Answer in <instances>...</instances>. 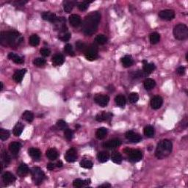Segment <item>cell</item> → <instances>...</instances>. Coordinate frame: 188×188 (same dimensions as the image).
Here are the masks:
<instances>
[{
    "instance_id": "cell-1",
    "label": "cell",
    "mask_w": 188,
    "mask_h": 188,
    "mask_svg": "<svg viewBox=\"0 0 188 188\" xmlns=\"http://www.w3.org/2000/svg\"><path fill=\"white\" fill-rule=\"evenodd\" d=\"M101 20V14L98 11L92 12L85 17L83 23V31L85 35L91 36L96 32L99 27Z\"/></svg>"
},
{
    "instance_id": "cell-2",
    "label": "cell",
    "mask_w": 188,
    "mask_h": 188,
    "mask_svg": "<svg viewBox=\"0 0 188 188\" xmlns=\"http://www.w3.org/2000/svg\"><path fill=\"white\" fill-rule=\"evenodd\" d=\"M24 41V37L18 32H2L0 34V43L4 47L16 48L19 47Z\"/></svg>"
},
{
    "instance_id": "cell-3",
    "label": "cell",
    "mask_w": 188,
    "mask_h": 188,
    "mask_svg": "<svg viewBox=\"0 0 188 188\" xmlns=\"http://www.w3.org/2000/svg\"><path fill=\"white\" fill-rule=\"evenodd\" d=\"M173 149V144L169 140H162L157 144L155 156L160 160L165 158L170 154Z\"/></svg>"
},
{
    "instance_id": "cell-4",
    "label": "cell",
    "mask_w": 188,
    "mask_h": 188,
    "mask_svg": "<svg viewBox=\"0 0 188 188\" xmlns=\"http://www.w3.org/2000/svg\"><path fill=\"white\" fill-rule=\"evenodd\" d=\"M173 35L176 39L184 41L188 37V28L184 24H179L173 29Z\"/></svg>"
},
{
    "instance_id": "cell-5",
    "label": "cell",
    "mask_w": 188,
    "mask_h": 188,
    "mask_svg": "<svg viewBox=\"0 0 188 188\" xmlns=\"http://www.w3.org/2000/svg\"><path fill=\"white\" fill-rule=\"evenodd\" d=\"M32 178L35 184L39 185L43 182L45 179V174L41 169L38 167H34L30 170Z\"/></svg>"
},
{
    "instance_id": "cell-6",
    "label": "cell",
    "mask_w": 188,
    "mask_h": 188,
    "mask_svg": "<svg viewBox=\"0 0 188 188\" xmlns=\"http://www.w3.org/2000/svg\"><path fill=\"white\" fill-rule=\"evenodd\" d=\"M125 154L128 155L129 160L132 162H137L141 161L143 157V154L141 151L138 149H131V148H126L124 149Z\"/></svg>"
},
{
    "instance_id": "cell-7",
    "label": "cell",
    "mask_w": 188,
    "mask_h": 188,
    "mask_svg": "<svg viewBox=\"0 0 188 188\" xmlns=\"http://www.w3.org/2000/svg\"><path fill=\"white\" fill-rule=\"evenodd\" d=\"M85 58L89 61L96 60L99 57L98 54V48L96 46L91 45L90 47H88L86 52H85Z\"/></svg>"
},
{
    "instance_id": "cell-8",
    "label": "cell",
    "mask_w": 188,
    "mask_h": 188,
    "mask_svg": "<svg viewBox=\"0 0 188 188\" xmlns=\"http://www.w3.org/2000/svg\"><path fill=\"white\" fill-rule=\"evenodd\" d=\"M96 103L98 104L100 107H105L108 105L109 101H110V97L107 95H102V94H98L94 98Z\"/></svg>"
},
{
    "instance_id": "cell-9",
    "label": "cell",
    "mask_w": 188,
    "mask_h": 188,
    "mask_svg": "<svg viewBox=\"0 0 188 188\" xmlns=\"http://www.w3.org/2000/svg\"><path fill=\"white\" fill-rule=\"evenodd\" d=\"M159 16L162 20L170 21L175 18V13L172 10H164L159 13Z\"/></svg>"
},
{
    "instance_id": "cell-10",
    "label": "cell",
    "mask_w": 188,
    "mask_h": 188,
    "mask_svg": "<svg viewBox=\"0 0 188 188\" xmlns=\"http://www.w3.org/2000/svg\"><path fill=\"white\" fill-rule=\"evenodd\" d=\"M121 145V141L119 139H112L106 142L103 144V147L107 149H115Z\"/></svg>"
},
{
    "instance_id": "cell-11",
    "label": "cell",
    "mask_w": 188,
    "mask_h": 188,
    "mask_svg": "<svg viewBox=\"0 0 188 188\" xmlns=\"http://www.w3.org/2000/svg\"><path fill=\"white\" fill-rule=\"evenodd\" d=\"M125 135L126 139H128L129 141L132 142V143H139L142 140L141 136L139 134L135 133L133 131H128L126 133Z\"/></svg>"
},
{
    "instance_id": "cell-12",
    "label": "cell",
    "mask_w": 188,
    "mask_h": 188,
    "mask_svg": "<svg viewBox=\"0 0 188 188\" xmlns=\"http://www.w3.org/2000/svg\"><path fill=\"white\" fill-rule=\"evenodd\" d=\"M65 159L68 162H73L77 159V153L74 148H70L66 151Z\"/></svg>"
},
{
    "instance_id": "cell-13",
    "label": "cell",
    "mask_w": 188,
    "mask_h": 188,
    "mask_svg": "<svg viewBox=\"0 0 188 188\" xmlns=\"http://www.w3.org/2000/svg\"><path fill=\"white\" fill-rule=\"evenodd\" d=\"M162 103H163V99L160 96H155L151 100V106L154 110L160 109L162 107Z\"/></svg>"
},
{
    "instance_id": "cell-14",
    "label": "cell",
    "mask_w": 188,
    "mask_h": 188,
    "mask_svg": "<svg viewBox=\"0 0 188 188\" xmlns=\"http://www.w3.org/2000/svg\"><path fill=\"white\" fill-rule=\"evenodd\" d=\"M112 114L110 112H99L96 117V120L99 122H102V121H110L112 119Z\"/></svg>"
},
{
    "instance_id": "cell-15",
    "label": "cell",
    "mask_w": 188,
    "mask_h": 188,
    "mask_svg": "<svg viewBox=\"0 0 188 188\" xmlns=\"http://www.w3.org/2000/svg\"><path fill=\"white\" fill-rule=\"evenodd\" d=\"M2 178L3 182H4L6 185L13 184V182H15V181H16V177H14V175L10 172L5 173L2 175Z\"/></svg>"
},
{
    "instance_id": "cell-16",
    "label": "cell",
    "mask_w": 188,
    "mask_h": 188,
    "mask_svg": "<svg viewBox=\"0 0 188 188\" xmlns=\"http://www.w3.org/2000/svg\"><path fill=\"white\" fill-rule=\"evenodd\" d=\"M143 71L146 73V75H149L156 68V66L154 63H148L146 60H143Z\"/></svg>"
},
{
    "instance_id": "cell-17",
    "label": "cell",
    "mask_w": 188,
    "mask_h": 188,
    "mask_svg": "<svg viewBox=\"0 0 188 188\" xmlns=\"http://www.w3.org/2000/svg\"><path fill=\"white\" fill-rule=\"evenodd\" d=\"M42 18L44 20L48 21L51 23L54 24L57 19V16L54 13H51V12H44L42 13Z\"/></svg>"
},
{
    "instance_id": "cell-18",
    "label": "cell",
    "mask_w": 188,
    "mask_h": 188,
    "mask_svg": "<svg viewBox=\"0 0 188 188\" xmlns=\"http://www.w3.org/2000/svg\"><path fill=\"white\" fill-rule=\"evenodd\" d=\"M27 73V69H21L17 70L13 74V79H14L15 82L17 83H20L23 79L25 73Z\"/></svg>"
},
{
    "instance_id": "cell-19",
    "label": "cell",
    "mask_w": 188,
    "mask_h": 188,
    "mask_svg": "<svg viewBox=\"0 0 188 188\" xmlns=\"http://www.w3.org/2000/svg\"><path fill=\"white\" fill-rule=\"evenodd\" d=\"M69 22L73 27H77L81 24V18L76 14H72L69 16Z\"/></svg>"
},
{
    "instance_id": "cell-20",
    "label": "cell",
    "mask_w": 188,
    "mask_h": 188,
    "mask_svg": "<svg viewBox=\"0 0 188 188\" xmlns=\"http://www.w3.org/2000/svg\"><path fill=\"white\" fill-rule=\"evenodd\" d=\"M29 173V167L26 164L22 163L19 165L17 169V174L21 177H24Z\"/></svg>"
},
{
    "instance_id": "cell-21",
    "label": "cell",
    "mask_w": 188,
    "mask_h": 188,
    "mask_svg": "<svg viewBox=\"0 0 188 188\" xmlns=\"http://www.w3.org/2000/svg\"><path fill=\"white\" fill-rule=\"evenodd\" d=\"M76 4V1H71V0H66V1L63 2V8H64L65 12L68 13H71Z\"/></svg>"
},
{
    "instance_id": "cell-22",
    "label": "cell",
    "mask_w": 188,
    "mask_h": 188,
    "mask_svg": "<svg viewBox=\"0 0 188 188\" xmlns=\"http://www.w3.org/2000/svg\"><path fill=\"white\" fill-rule=\"evenodd\" d=\"M21 144L18 142H13V143H10L9 150L12 153V154L16 155L19 152L20 149H21Z\"/></svg>"
},
{
    "instance_id": "cell-23",
    "label": "cell",
    "mask_w": 188,
    "mask_h": 188,
    "mask_svg": "<svg viewBox=\"0 0 188 188\" xmlns=\"http://www.w3.org/2000/svg\"><path fill=\"white\" fill-rule=\"evenodd\" d=\"M52 63L54 66H62L64 63L65 59L64 57L62 55V54H57L53 56L52 59Z\"/></svg>"
},
{
    "instance_id": "cell-24",
    "label": "cell",
    "mask_w": 188,
    "mask_h": 188,
    "mask_svg": "<svg viewBox=\"0 0 188 188\" xmlns=\"http://www.w3.org/2000/svg\"><path fill=\"white\" fill-rule=\"evenodd\" d=\"M29 154L33 160H38L41 156V152L39 149L35 148H30L29 149Z\"/></svg>"
},
{
    "instance_id": "cell-25",
    "label": "cell",
    "mask_w": 188,
    "mask_h": 188,
    "mask_svg": "<svg viewBox=\"0 0 188 188\" xmlns=\"http://www.w3.org/2000/svg\"><path fill=\"white\" fill-rule=\"evenodd\" d=\"M1 165H5L6 166H8V165L11 162V157L9 156V154H8L5 150H2L1 153Z\"/></svg>"
},
{
    "instance_id": "cell-26",
    "label": "cell",
    "mask_w": 188,
    "mask_h": 188,
    "mask_svg": "<svg viewBox=\"0 0 188 188\" xmlns=\"http://www.w3.org/2000/svg\"><path fill=\"white\" fill-rule=\"evenodd\" d=\"M121 63H122L123 66L125 68H129L134 63V60H133V58L130 55H126L121 59Z\"/></svg>"
},
{
    "instance_id": "cell-27",
    "label": "cell",
    "mask_w": 188,
    "mask_h": 188,
    "mask_svg": "<svg viewBox=\"0 0 188 188\" xmlns=\"http://www.w3.org/2000/svg\"><path fill=\"white\" fill-rule=\"evenodd\" d=\"M143 86H144V88L146 90H150L156 86V83H155V81L153 79L148 78L145 79V81L143 82Z\"/></svg>"
},
{
    "instance_id": "cell-28",
    "label": "cell",
    "mask_w": 188,
    "mask_h": 188,
    "mask_svg": "<svg viewBox=\"0 0 188 188\" xmlns=\"http://www.w3.org/2000/svg\"><path fill=\"white\" fill-rule=\"evenodd\" d=\"M24 126L23 124H21V122L16 123V124L15 125L14 128H13V135L16 137H19L21 135L22 131L24 130Z\"/></svg>"
},
{
    "instance_id": "cell-29",
    "label": "cell",
    "mask_w": 188,
    "mask_h": 188,
    "mask_svg": "<svg viewBox=\"0 0 188 188\" xmlns=\"http://www.w3.org/2000/svg\"><path fill=\"white\" fill-rule=\"evenodd\" d=\"M47 157L50 160H55L59 157V153L55 148H50L47 151Z\"/></svg>"
},
{
    "instance_id": "cell-30",
    "label": "cell",
    "mask_w": 188,
    "mask_h": 188,
    "mask_svg": "<svg viewBox=\"0 0 188 188\" xmlns=\"http://www.w3.org/2000/svg\"><path fill=\"white\" fill-rule=\"evenodd\" d=\"M97 158L100 162L104 163V162L108 161L110 159V154L107 151H101L97 154Z\"/></svg>"
},
{
    "instance_id": "cell-31",
    "label": "cell",
    "mask_w": 188,
    "mask_h": 188,
    "mask_svg": "<svg viewBox=\"0 0 188 188\" xmlns=\"http://www.w3.org/2000/svg\"><path fill=\"white\" fill-rule=\"evenodd\" d=\"M115 102L116 105L118 106V107H122V108L125 107V105L126 104V100L125 96L123 95H118L117 96L115 97Z\"/></svg>"
},
{
    "instance_id": "cell-32",
    "label": "cell",
    "mask_w": 188,
    "mask_h": 188,
    "mask_svg": "<svg viewBox=\"0 0 188 188\" xmlns=\"http://www.w3.org/2000/svg\"><path fill=\"white\" fill-rule=\"evenodd\" d=\"M107 129L105 127H101L99 129H97L96 132V137L97 139L102 140L107 136Z\"/></svg>"
},
{
    "instance_id": "cell-33",
    "label": "cell",
    "mask_w": 188,
    "mask_h": 188,
    "mask_svg": "<svg viewBox=\"0 0 188 188\" xmlns=\"http://www.w3.org/2000/svg\"><path fill=\"white\" fill-rule=\"evenodd\" d=\"M8 58L10 60H13L15 63H17V64H21V63H24L23 58L20 57V56L17 55L16 54H14V53H9Z\"/></svg>"
},
{
    "instance_id": "cell-34",
    "label": "cell",
    "mask_w": 188,
    "mask_h": 188,
    "mask_svg": "<svg viewBox=\"0 0 188 188\" xmlns=\"http://www.w3.org/2000/svg\"><path fill=\"white\" fill-rule=\"evenodd\" d=\"M144 135L148 138H153L155 135V129L152 126H147L143 130Z\"/></svg>"
},
{
    "instance_id": "cell-35",
    "label": "cell",
    "mask_w": 188,
    "mask_h": 188,
    "mask_svg": "<svg viewBox=\"0 0 188 188\" xmlns=\"http://www.w3.org/2000/svg\"><path fill=\"white\" fill-rule=\"evenodd\" d=\"M22 118H23L24 120L27 121V122L30 123L33 121L34 114L32 113L31 111L27 110L25 111V112H24V113L22 114Z\"/></svg>"
},
{
    "instance_id": "cell-36",
    "label": "cell",
    "mask_w": 188,
    "mask_h": 188,
    "mask_svg": "<svg viewBox=\"0 0 188 188\" xmlns=\"http://www.w3.org/2000/svg\"><path fill=\"white\" fill-rule=\"evenodd\" d=\"M111 159H112V161L116 164H121L122 162V156L119 152L117 151L113 152L112 154Z\"/></svg>"
},
{
    "instance_id": "cell-37",
    "label": "cell",
    "mask_w": 188,
    "mask_h": 188,
    "mask_svg": "<svg viewBox=\"0 0 188 188\" xmlns=\"http://www.w3.org/2000/svg\"><path fill=\"white\" fill-rule=\"evenodd\" d=\"M150 43L151 44H157V43L160 42V34L157 33V32H153L150 35L149 37Z\"/></svg>"
},
{
    "instance_id": "cell-38",
    "label": "cell",
    "mask_w": 188,
    "mask_h": 188,
    "mask_svg": "<svg viewBox=\"0 0 188 188\" xmlns=\"http://www.w3.org/2000/svg\"><path fill=\"white\" fill-rule=\"evenodd\" d=\"M30 44L32 47H37L40 44V37L37 35H32L30 37Z\"/></svg>"
},
{
    "instance_id": "cell-39",
    "label": "cell",
    "mask_w": 188,
    "mask_h": 188,
    "mask_svg": "<svg viewBox=\"0 0 188 188\" xmlns=\"http://www.w3.org/2000/svg\"><path fill=\"white\" fill-rule=\"evenodd\" d=\"M76 48L79 52H86L87 49H88V47H87V45L85 44V43L79 41L76 43Z\"/></svg>"
},
{
    "instance_id": "cell-40",
    "label": "cell",
    "mask_w": 188,
    "mask_h": 188,
    "mask_svg": "<svg viewBox=\"0 0 188 188\" xmlns=\"http://www.w3.org/2000/svg\"><path fill=\"white\" fill-rule=\"evenodd\" d=\"M96 43H97L99 45H104L107 41V38L105 35H98L95 38Z\"/></svg>"
},
{
    "instance_id": "cell-41",
    "label": "cell",
    "mask_w": 188,
    "mask_h": 188,
    "mask_svg": "<svg viewBox=\"0 0 188 188\" xmlns=\"http://www.w3.org/2000/svg\"><path fill=\"white\" fill-rule=\"evenodd\" d=\"M46 63H47L46 60L41 57L35 58L33 60V64L37 67H43V66H45Z\"/></svg>"
},
{
    "instance_id": "cell-42",
    "label": "cell",
    "mask_w": 188,
    "mask_h": 188,
    "mask_svg": "<svg viewBox=\"0 0 188 188\" xmlns=\"http://www.w3.org/2000/svg\"><path fill=\"white\" fill-rule=\"evenodd\" d=\"M93 162L88 160H83V161L80 162V166L84 167V168L90 169L93 167Z\"/></svg>"
},
{
    "instance_id": "cell-43",
    "label": "cell",
    "mask_w": 188,
    "mask_h": 188,
    "mask_svg": "<svg viewBox=\"0 0 188 188\" xmlns=\"http://www.w3.org/2000/svg\"><path fill=\"white\" fill-rule=\"evenodd\" d=\"M9 137H10L9 131L4 129H0V139H1L2 141H6L7 139H8Z\"/></svg>"
},
{
    "instance_id": "cell-44",
    "label": "cell",
    "mask_w": 188,
    "mask_h": 188,
    "mask_svg": "<svg viewBox=\"0 0 188 188\" xmlns=\"http://www.w3.org/2000/svg\"><path fill=\"white\" fill-rule=\"evenodd\" d=\"M64 51L66 53H67L68 55H70V56H74L75 55L74 51H73L72 46H71V44H66V45L65 46V47H64Z\"/></svg>"
},
{
    "instance_id": "cell-45",
    "label": "cell",
    "mask_w": 188,
    "mask_h": 188,
    "mask_svg": "<svg viewBox=\"0 0 188 188\" xmlns=\"http://www.w3.org/2000/svg\"><path fill=\"white\" fill-rule=\"evenodd\" d=\"M57 126L60 130H66L68 129V125L66 122L63 120H59L57 122Z\"/></svg>"
},
{
    "instance_id": "cell-46",
    "label": "cell",
    "mask_w": 188,
    "mask_h": 188,
    "mask_svg": "<svg viewBox=\"0 0 188 188\" xmlns=\"http://www.w3.org/2000/svg\"><path fill=\"white\" fill-rule=\"evenodd\" d=\"M89 3H90V2L85 1V2H83L79 3V4H78L77 7H78L79 10L81 11H86L89 7Z\"/></svg>"
},
{
    "instance_id": "cell-47",
    "label": "cell",
    "mask_w": 188,
    "mask_h": 188,
    "mask_svg": "<svg viewBox=\"0 0 188 188\" xmlns=\"http://www.w3.org/2000/svg\"><path fill=\"white\" fill-rule=\"evenodd\" d=\"M138 99H139V96L137 93H131L129 96V100L131 104H135L138 102Z\"/></svg>"
},
{
    "instance_id": "cell-48",
    "label": "cell",
    "mask_w": 188,
    "mask_h": 188,
    "mask_svg": "<svg viewBox=\"0 0 188 188\" xmlns=\"http://www.w3.org/2000/svg\"><path fill=\"white\" fill-rule=\"evenodd\" d=\"M64 136H65V138L68 140V141H71V140L73 138V131L68 128V129H66V130L64 131Z\"/></svg>"
},
{
    "instance_id": "cell-49",
    "label": "cell",
    "mask_w": 188,
    "mask_h": 188,
    "mask_svg": "<svg viewBox=\"0 0 188 188\" xmlns=\"http://www.w3.org/2000/svg\"><path fill=\"white\" fill-rule=\"evenodd\" d=\"M147 76V75L143 72V71H136V72L131 73V76H132L134 79L144 77V76Z\"/></svg>"
},
{
    "instance_id": "cell-50",
    "label": "cell",
    "mask_w": 188,
    "mask_h": 188,
    "mask_svg": "<svg viewBox=\"0 0 188 188\" xmlns=\"http://www.w3.org/2000/svg\"><path fill=\"white\" fill-rule=\"evenodd\" d=\"M71 37V33H69V32H65L63 35H61V36L59 37V39L62 41L66 42L70 40Z\"/></svg>"
},
{
    "instance_id": "cell-51",
    "label": "cell",
    "mask_w": 188,
    "mask_h": 188,
    "mask_svg": "<svg viewBox=\"0 0 188 188\" xmlns=\"http://www.w3.org/2000/svg\"><path fill=\"white\" fill-rule=\"evenodd\" d=\"M83 185H85V183H84V181L82 180V179H77L73 181V187L76 188H80L83 187Z\"/></svg>"
},
{
    "instance_id": "cell-52",
    "label": "cell",
    "mask_w": 188,
    "mask_h": 188,
    "mask_svg": "<svg viewBox=\"0 0 188 188\" xmlns=\"http://www.w3.org/2000/svg\"><path fill=\"white\" fill-rule=\"evenodd\" d=\"M40 53L44 57H48V56L50 55L51 51L49 49H47V48H43L40 50Z\"/></svg>"
},
{
    "instance_id": "cell-53",
    "label": "cell",
    "mask_w": 188,
    "mask_h": 188,
    "mask_svg": "<svg viewBox=\"0 0 188 188\" xmlns=\"http://www.w3.org/2000/svg\"><path fill=\"white\" fill-rule=\"evenodd\" d=\"M27 2V1H23V0H18V1H15L13 2V5L15 6H18V7H21L24 6L25 4Z\"/></svg>"
},
{
    "instance_id": "cell-54",
    "label": "cell",
    "mask_w": 188,
    "mask_h": 188,
    "mask_svg": "<svg viewBox=\"0 0 188 188\" xmlns=\"http://www.w3.org/2000/svg\"><path fill=\"white\" fill-rule=\"evenodd\" d=\"M185 68L184 67V66H180V67H179L177 69V72L178 74L181 75V76H182V75H184V73H185Z\"/></svg>"
},
{
    "instance_id": "cell-55",
    "label": "cell",
    "mask_w": 188,
    "mask_h": 188,
    "mask_svg": "<svg viewBox=\"0 0 188 188\" xmlns=\"http://www.w3.org/2000/svg\"><path fill=\"white\" fill-rule=\"evenodd\" d=\"M47 167L48 170H52L54 168V164H53V163H49V164H48V165H47Z\"/></svg>"
},
{
    "instance_id": "cell-56",
    "label": "cell",
    "mask_w": 188,
    "mask_h": 188,
    "mask_svg": "<svg viewBox=\"0 0 188 188\" xmlns=\"http://www.w3.org/2000/svg\"><path fill=\"white\" fill-rule=\"evenodd\" d=\"M111 187V184L109 183H106V184H103L100 185L99 187H104V188H110Z\"/></svg>"
},
{
    "instance_id": "cell-57",
    "label": "cell",
    "mask_w": 188,
    "mask_h": 188,
    "mask_svg": "<svg viewBox=\"0 0 188 188\" xmlns=\"http://www.w3.org/2000/svg\"><path fill=\"white\" fill-rule=\"evenodd\" d=\"M56 166H57V167H61L63 166V162L61 161L57 162V164H56Z\"/></svg>"
},
{
    "instance_id": "cell-58",
    "label": "cell",
    "mask_w": 188,
    "mask_h": 188,
    "mask_svg": "<svg viewBox=\"0 0 188 188\" xmlns=\"http://www.w3.org/2000/svg\"><path fill=\"white\" fill-rule=\"evenodd\" d=\"M3 89V83H1V90H2Z\"/></svg>"
},
{
    "instance_id": "cell-59",
    "label": "cell",
    "mask_w": 188,
    "mask_h": 188,
    "mask_svg": "<svg viewBox=\"0 0 188 188\" xmlns=\"http://www.w3.org/2000/svg\"><path fill=\"white\" fill-rule=\"evenodd\" d=\"M75 127H76V129H78V128H79V127H80V126H79V125H78V124H77V125L75 126Z\"/></svg>"
},
{
    "instance_id": "cell-60",
    "label": "cell",
    "mask_w": 188,
    "mask_h": 188,
    "mask_svg": "<svg viewBox=\"0 0 188 188\" xmlns=\"http://www.w3.org/2000/svg\"><path fill=\"white\" fill-rule=\"evenodd\" d=\"M186 60H188V54H187V55H186Z\"/></svg>"
}]
</instances>
